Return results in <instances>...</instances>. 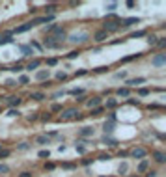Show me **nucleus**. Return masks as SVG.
Here are the masks:
<instances>
[{"mask_svg":"<svg viewBox=\"0 0 166 177\" xmlns=\"http://www.w3.org/2000/svg\"><path fill=\"white\" fill-rule=\"evenodd\" d=\"M129 155L133 157V159H146V155H148V151H146L144 147H134L129 151Z\"/></svg>","mask_w":166,"mask_h":177,"instance_id":"obj_5","label":"nucleus"},{"mask_svg":"<svg viewBox=\"0 0 166 177\" xmlns=\"http://www.w3.org/2000/svg\"><path fill=\"white\" fill-rule=\"evenodd\" d=\"M56 28H58V24H49V26H45V32H47V34H52Z\"/></svg>","mask_w":166,"mask_h":177,"instance_id":"obj_33","label":"nucleus"},{"mask_svg":"<svg viewBox=\"0 0 166 177\" xmlns=\"http://www.w3.org/2000/svg\"><path fill=\"white\" fill-rule=\"evenodd\" d=\"M103 112H105L103 106H97V108H93V110H92V116H101Z\"/></svg>","mask_w":166,"mask_h":177,"instance_id":"obj_31","label":"nucleus"},{"mask_svg":"<svg viewBox=\"0 0 166 177\" xmlns=\"http://www.w3.org/2000/svg\"><path fill=\"white\" fill-rule=\"evenodd\" d=\"M6 43H13V39H11V34H6V35H0V45H6Z\"/></svg>","mask_w":166,"mask_h":177,"instance_id":"obj_21","label":"nucleus"},{"mask_svg":"<svg viewBox=\"0 0 166 177\" xmlns=\"http://www.w3.org/2000/svg\"><path fill=\"white\" fill-rule=\"evenodd\" d=\"M11 155V151L9 149H0V159H6V157Z\"/></svg>","mask_w":166,"mask_h":177,"instance_id":"obj_39","label":"nucleus"},{"mask_svg":"<svg viewBox=\"0 0 166 177\" xmlns=\"http://www.w3.org/2000/svg\"><path fill=\"white\" fill-rule=\"evenodd\" d=\"M149 108H153V110H157V108H162V106H160V104H157V103H151V104H149Z\"/></svg>","mask_w":166,"mask_h":177,"instance_id":"obj_60","label":"nucleus"},{"mask_svg":"<svg viewBox=\"0 0 166 177\" xmlns=\"http://www.w3.org/2000/svg\"><path fill=\"white\" fill-rule=\"evenodd\" d=\"M142 82H146V78H144V77H138V78H131V80H127V88H133V86H138V84H142Z\"/></svg>","mask_w":166,"mask_h":177,"instance_id":"obj_16","label":"nucleus"},{"mask_svg":"<svg viewBox=\"0 0 166 177\" xmlns=\"http://www.w3.org/2000/svg\"><path fill=\"white\" fill-rule=\"evenodd\" d=\"M64 95H65V92H64V90H62V92H56V93L52 95V97H54V99H58V97H64Z\"/></svg>","mask_w":166,"mask_h":177,"instance_id":"obj_56","label":"nucleus"},{"mask_svg":"<svg viewBox=\"0 0 166 177\" xmlns=\"http://www.w3.org/2000/svg\"><path fill=\"white\" fill-rule=\"evenodd\" d=\"M41 119H43V121H49V119H51V116H49V114H43Z\"/></svg>","mask_w":166,"mask_h":177,"instance_id":"obj_62","label":"nucleus"},{"mask_svg":"<svg viewBox=\"0 0 166 177\" xmlns=\"http://www.w3.org/2000/svg\"><path fill=\"white\" fill-rule=\"evenodd\" d=\"M116 8H118V4H116V2H110V4H107V11H108V13H112Z\"/></svg>","mask_w":166,"mask_h":177,"instance_id":"obj_38","label":"nucleus"},{"mask_svg":"<svg viewBox=\"0 0 166 177\" xmlns=\"http://www.w3.org/2000/svg\"><path fill=\"white\" fill-rule=\"evenodd\" d=\"M127 103H129V104H133V106H138V104H140V101H138V99H129Z\"/></svg>","mask_w":166,"mask_h":177,"instance_id":"obj_53","label":"nucleus"},{"mask_svg":"<svg viewBox=\"0 0 166 177\" xmlns=\"http://www.w3.org/2000/svg\"><path fill=\"white\" fill-rule=\"evenodd\" d=\"M116 93H118V97H125V99H127L131 95V90L129 88H118V92H116Z\"/></svg>","mask_w":166,"mask_h":177,"instance_id":"obj_18","label":"nucleus"},{"mask_svg":"<svg viewBox=\"0 0 166 177\" xmlns=\"http://www.w3.org/2000/svg\"><path fill=\"white\" fill-rule=\"evenodd\" d=\"M19 49H21V52L24 54V56H32V54H34L32 47H28V45H21V47H19Z\"/></svg>","mask_w":166,"mask_h":177,"instance_id":"obj_19","label":"nucleus"},{"mask_svg":"<svg viewBox=\"0 0 166 177\" xmlns=\"http://www.w3.org/2000/svg\"><path fill=\"white\" fill-rule=\"evenodd\" d=\"M101 144H105V145H110V147H116V145H118V140H116V138H112V136H107V134H105L103 138H101Z\"/></svg>","mask_w":166,"mask_h":177,"instance_id":"obj_11","label":"nucleus"},{"mask_svg":"<svg viewBox=\"0 0 166 177\" xmlns=\"http://www.w3.org/2000/svg\"><path fill=\"white\" fill-rule=\"evenodd\" d=\"M82 116H80V112L77 108H65L62 110V116H60V119H64V121H67V119H80Z\"/></svg>","mask_w":166,"mask_h":177,"instance_id":"obj_1","label":"nucleus"},{"mask_svg":"<svg viewBox=\"0 0 166 177\" xmlns=\"http://www.w3.org/2000/svg\"><path fill=\"white\" fill-rule=\"evenodd\" d=\"M138 95H140V97H148V95H149V90H148V88H140V90H138Z\"/></svg>","mask_w":166,"mask_h":177,"instance_id":"obj_37","label":"nucleus"},{"mask_svg":"<svg viewBox=\"0 0 166 177\" xmlns=\"http://www.w3.org/2000/svg\"><path fill=\"white\" fill-rule=\"evenodd\" d=\"M19 114H21V112H19L17 108H11V110L8 112V116H9V118H15V116H19Z\"/></svg>","mask_w":166,"mask_h":177,"instance_id":"obj_47","label":"nucleus"},{"mask_svg":"<svg viewBox=\"0 0 166 177\" xmlns=\"http://www.w3.org/2000/svg\"><path fill=\"white\" fill-rule=\"evenodd\" d=\"M140 56H142V54H131V56H125V58H121V63H127V62H134V60H136V58H140Z\"/></svg>","mask_w":166,"mask_h":177,"instance_id":"obj_22","label":"nucleus"},{"mask_svg":"<svg viewBox=\"0 0 166 177\" xmlns=\"http://www.w3.org/2000/svg\"><path fill=\"white\" fill-rule=\"evenodd\" d=\"M37 155L41 157V159H49V157H51V151H49V149H43V151H39Z\"/></svg>","mask_w":166,"mask_h":177,"instance_id":"obj_35","label":"nucleus"},{"mask_svg":"<svg viewBox=\"0 0 166 177\" xmlns=\"http://www.w3.org/2000/svg\"><path fill=\"white\" fill-rule=\"evenodd\" d=\"M8 171H9V168L6 164H0V173H8Z\"/></svg>","mask_w":166,"mask_h":177,"instance_id":"obj_51","label":"nucleus"},{"mask_svg":"<svg viewBox=\"0 0 166 177\" xmlns=\"http://www.w3.org/2000/svg\"><path fill=\"white\" fill-rule=\"evenodd\" d=\"M39 63H41V60H34V62H30V63L26 65V69H28V71H32V69H37V67H39Z\"/></svg>","mask_w":166,"mask_h":177,"instance_id":"obj_24","label":"nucleus"},{"mask_svg":"<svg viewBox=\"0 0 166 177\" xmlns=\"http://www.w3.org/2000/svg\"><path fill=\"white\" fill-rule=\"evenodd\" d=\"M78 54H80L78 50H73V52H69V54H67V58H69V60H73V58H78Z\"/></svg>","mask_w":166,"mask_h":177,"instance_id":"obj_49","label":"nucleus"},{"mask_svg":"<svg viewBox=\"0 0 166 177\" xmlns=\"http://www.w3.org/2000/svg\"><path fill=\"white\" fill-rule=\"evenodd\" d=\"M144 35H146L144 30H138V32H133V34H131V37H134V39H136V37H144Z\"/></svg>","mask_w":166,"mask_h":177,"instance_id":"obj_36","label":"nucleus"},{"mask_svg":"<svg viewBox=\"0 0 166 177\" xmlns=\"http://www.w3.org/2000/svg\"><path fill=\"white\" fill-rule=\"evenodd\" d=\"M56 78H58V80H65V78H67V73H64V71H58V73H56Z\"/></svg>","mask_w":166,"mask_h":177,"instance_id":"obj_41","label":"nucleus"},{"mask_svg":"<svg viewBox=\"0 0 166 177\" xmlns=\"http://www.w3.org/2000/svg\"><path fill=\"white\" fill-rule=\"evenodd\" d=\"M157 47H159V49H164V47H166V37H159V39H157Z\"/></svg>","mask_w":166,"mask_h":177,"instance_id":"obj_32","label":"nucleus"},{"mask_svg":"<svg viewBox=\"0 0 166 177\" xmlns=\"http://www.w3.org/2000/svg\"><path fill=\"white\" fill-rule=\"evenodd\" d=\"M129 177H138V175H129Z\"/></svg>","mask_w":166,"mask_h":177,"instance_id":"obj_63","label":"nucleus"},{"mask_svg":"<svg viewBox=\"0 0 166 177\" xmlns=\"http://www.w3.org/2000/svg\"><path fill=\"white\" fill-rule=\"evenodd\" d=\"M153 159L157 160L159 164H164V162H166V155L162 153V151H155V153H153Z\"/></svg>","mask_w":166,"mask_h":177,"instance_id":"obj_15","label":"nucleus"},{"mask_svg":"<svg viewBox=\"0 0 166 177\" xmlns=\"http://www.w3.org/2000/svg\"><path fill=\"white\" fill-rule=\"evenodd\" d=\"M62 168H64V170H75L77 166L71 164V162H64V164H62Z\"/></svg>","mask_w":166,"mask_h":177,"instance_id":"obj_42","label":"nucleus"},{"mask_svg":"<svg viewBox=\"0 0 166 177\" xmlns=\"http://www.w3.org/2000/svg\"><path fill=\"white\" fill-rule=\"evenodd\" d=\"M140 19L138 17H129V19H121V23H119V28H129L133 26V24H138Z\"/></svg>","mask_w":166,"mask_h":177,"instance_id":"obj_6","label":"nucleus"},{"mask_svg":"<svg viewBox=\"0 0 166 177\" xmlns=\"http://www.w3.org/2000/svg\"><path fill=\"white\" fill-rule=\"evenodd\" d=\"M114 125H116V114H110L108 119L103 123V130H105V134H107V136L114 130Z\"/></svg>","mask_w":166,"mask_h":177,"instance_id":"obj_2","label":"nucleus"},{"mask_svg":"<svg viewBox=\"0 0 166 177\" xmlns=\"http://www.w3.org/2000/svg\"><path fill=\"white\" fill-rule=\"evenodd\" d=\"M19 82H21V84H28L30 78L26 77V75H21V77H19Z\"/></svg>","mask_w":166,"mask_h":177,"instance_id":"obj_46","label":"nucleus"},{"mask_svg":"<svg viewBox=\"0 0 166 177\" xmlns=\"http://www.w3.org/2000/svg\"><path fill=\"white\" fill-rule=\"evenodd\" d=\"M49 77H51V71L49 69H41L36 73V80H39V82H43V80H49Z\"/></svg>","mask_w":166,"mask_h":177,"instance_id":"obj_9","label":"nucleus"},{"mask_svg":"<svg viewBox=\"0 0 166 177\" xmlns=\"http://www.w3.org/2000/svg\"><path fill=\"white\" fill-rule=\"evenodd\" d=\"M146 177H157V171H153V170L148 171V175H146Z\"/></svg>","mask_w":166,"mask_h":177,"instance_id":"obj_61","label":"nucleus"},{"mask_svg":"<svg viewBox=\"0 0 166 177\" xmlns=\"http://www.w3.org/2000/svg\"><path fill=\"white\" fill-rule=\"evenodd\" d=\"M92 162H93V159H84L82 160V166H90Z\"/></svg>","mask_w":166,"mask_h":177,"instance_id":"obj_57","label":"nucleus"},{"mask_svg":"<svg viewBox=\"0 0 166 177\" xmlns=\"http://www.w3.org/2000/svg\"><path fill=\"white\" fill-rule=\"evenodd\" d=\"M119 159H125V157H129V151H119Z\"/></svg>","mask_w":166,"mask_h":177,"instance_id":"obj_58","label":"nucleus"},{"mask_svg":"<svg viewBox=\"0 0 166 177\" xmlns=\"http://www.w3.org/2000/svg\"><path fill=\"white\" fill-rule=\"evenodd\" d=\"M58 63V58H49L47 60V65H49V67H52V65H56Z\"/></svg>","mask_w":166,"mask_h":177,"instance_id":"obj_45","label":"nucleus"},{"mask_svg":"<svg viewBox=\"0 0 166 177\" xmlns=\"http://www.w3.org/2000/svg\"><path fill=\"white\" fill-rule=\"evenodd\" d=\"M157 39H159L157 35H153V34H151V35H148V39H146V41H148L149 47H153V45H157Z\"/></svg>","mask_w":166,"mask_h":177,"instance_id":"obj_25","label":"nucleus"},{"mask_svg":"<svg viewBox=\"0 0 166 177\" xmlns=\"http://www.w3.org/2000/svg\"><path fill=\"white\" fill-rule=\"evenodd\" d=\"M151 63H153V65H157V67L164 65V63H166V54H159V56H155Z\"/></svg>","mask_w":166,"mask_h":177,"instance_id":"obj_14","label":"nucleus"},{"mask_svg":"<svg viewBox=\"0 0 166 177\" xmlns=\"http://www.w3.org/2000/svg\"><path fill=\"white\" fill-rule=\"evenodd\" d=\"M69 93L75 95V97H82V95H84V90H82V88H73V90H69Z\"/></svg>","mask_w":166,"mask_h":177,"instance_id":"obj_23","label":"nucleus"},{"mask_svg":"<svg viewBox=\"0 0 166 177\" xmlns=\"http://www.w3.org/2000/svg\"><path fill=\"white\" fill-rule=\"evenodd\" d=\"M148 168H149V160L148 159H142V160H140V164H138V168H136V171H138V173H144V171H148Z\"/></svg>","mask_w":166,"mask_h":177,"instance_id":"obj_12","label":"nucleus"},{"mask_svg":"<svg viewBox=\"0 0 166 177\" xmlns=\"http://www.w3.org/2000/svg\"><path fill=\"white\" fill-rule=\"evenodd\" d=\"M54 168H56V164H54V162H47V164H45V170H49V171H52Z\"/></svg>","mask_w":166,"mask_h":177,"instance_id":"obj_50","label":"nucleus"},{"mask_svg":"<svg viewBox=\"0 0 166 177\" xmlns=\"http://www.w3.org/2000/svg\"><path fill=\"white\" fill-rule=\"evenodd\" d=\"M30 99H34V101H43V99H47V97H45L43 92H32V93H30Z\"/></svg>","mask_w":166,"mask_h":177,"instance_id":"obj_17","label":"nucleus"},{"mask_svg":"<svg viewBox=\"0 0 166 177\" xmlns=\"http://www.w3.org/2000/svg\"><path fill=\"white\" fill-rule=\"evenodd\" d=\"M107 39H108V32H105V30H97L93 34V41H97V43H103Z\"/></svg>","mask_w":166,"mask_h":177,"instance_id":"obj_7","label":"nucleus"},{"mask_svg":"<svg viewBox=\"0 0 166 177\" xmlns=\"http://www.w3.org/2000/svg\"><path fill=\"white\" fill-rule=\"evenodd\" d=\"M127 170H129L127 162H121V164H119V168H118V171H119V173H127Z\"/></svg>","mask_w":166,"mask_h":177,"instance_id":"obj_29","label":"nucleus"},{"mask_svg":"<svg viewBox=\"0 0 166 177\" xmlns=\"http://www.w3.org/2000/svg\"><path fill=\"white\" fill-rule=\"evenodd\" d=\"M19 177H32V171H21Z\"/></svg>","mask_w":166,"mask_h":177,"instance_id":"obj_55","label":"nucleus"},{"mask_svg":"<svg viewBox=\"0 0 166 177\" xmlns=\"http://www.w3.org/2000/svg\"><path fill=\"white\" fill-rule=\"evenodd\" d=\"M37 118H39L37 114H30V116H26V119H28V121H36Z\"/></svg>","mask_w":166,"mask_h":177,"instance_id":"obj_52","label":"nucleus"},{"mask_svg":"<svg viewBox=\"0 0 166 177\" xmlns=\"http://www.w3.org/2000/svg\"><path fill=\"white\" fill-rule=\"evenodd\" d=\"M23 103V99L21 97H17V95H11V97H8V104L11 106V108H15V106H19Z\"/></svg>","mask_w":166,"mask_h":177,"instance_id":"obj_13","label":"nucleus"},{"mask_svg":"<svg viewBox=\"0 0 166 177\" xmlns=\"http://www.w3.org/2000/svg\"><path fill=\"white\" fill-rule=\"evenodd\" d=\"M110 159H112V157H110L108 153H101L97 157V160H101V162H107V160H110Z\"/></svg>","mask_w":166,"mask_h":177,"instance_id":"obj_28","label":"nucleus"},{"mask_svg":"<svg viewBox=\"0 0 166 177\" xmlns=\"http://www.w3.org/2000/svg\"><path fill=\"white\" fill-rule=\"evenodd\" d=\"M93 71H95V73H105V71H108V65H101V67H95Z\"/></svg>","mask_w":166,"mask_h":177,"instance_id":"obj_44","label":"nucleus"},{"mask_svg":"<svg viewBox=\"0 0 166 177\" xmlns=\"http://www.w3.org/2000/svg\"><path fill=\"white\" fill-rule=\"evenodd\" d=\"M93 133H95L93 127H82V129L78 130V136H80V138H92Z\"/></svg>","mask_w":166,"mask_h":177,"instance_id":"obj_8","label":"nucleus"},{"mask_svg":"<svg viewBox=\"0 0 166 177\" xmlns=\"http://www.w3.org/2000/svg\"><path fill=\"white\" fill-rule=\"evenodd\" d=\"M86 106L90 110H93V108H97V106H101V97H92V99H88L86 101Z\"/></svg>","mask_w":166,"mask_h":177,"instance_id":"obj_10","label":"nucleus"},{"mask_svg":"<svg viewBox=\"0 0 166 177\" xmlns=\"http://www.w3.org/2000/svg\"><path fill=\"white\" fill-rule=\"evenodd\" d=\"M86 73H88V69H78V71H75V77H84Z\"/></svg>","mask_w":166,"mask_h":177,"instance_id":"obj_48","label":"nucleus"},{"mask_svg":"<svg viewBox=\"0 0 166 177\" xmlns=\"http://www.w3.org/2000/svg\"><path fill=\"white\" fill-rule=\"evenodd\" d=\"M51 112H62V104H58V103H54L51 106Z\"/></svg>","mask_w":166,"mask_h":177,"instance_id":"obj_40","label":"nucleus"},{"mask_svg":"<svg viewBox=\"0 0 166 177\" xmlns=\"http://www.w3.org/2000/svg\"><path fill=\"white\" fill-rule=\"evenodd\" d=\"M101 177H105V175H101Z\"/></svg>","mask_w":166,"mask_h":177,"instance_id":"obj_64","label":"nucleus"},{"mask_svg":"<svg viewBox=\"0 0 166 177\" xmlns=\"http://www.w3.org/2000/svg\"><path fill=\"white\" fill-rule=\"evenodd\" d=\"M127 77V73L125 71H119V73H116V78H125Z\"/></svg>","mask_w":166,"mask_h":177,"instance_id":"obj_54","label":"nucleus"},{"mask_svg":"<svg viewBox=\"0 0 166 177\" xmlns=\"http://www.w3.org/2000/svg\"><path fill=\"white\" fill-rule=\"evenodd\" d=\"M45 11H47L49 15H54V11H56V4H49V6L45 8Z\"/></svg>","mask_w":166,"mask_h":177,"instance_id":"obj_27","label":"nucleus"},{"mask_svg":"<svg viewBox=\"0 0 166 177\" xmlns=\"http://www.w3.org/2000/svg\"><path fill=\"white\" fill-rule=\"evenodd\" d=\"M9 71H13V73H19V71H23V65H21V63H15Z\"/></svg>","mask_w":166,"mask_h":177,"instance_id":"obj_43","label":"nucleus"},{"mask_svg":"<svg viewBox=\"0 0 166 177\" xmlns=\"http://www.w3.org/2000/svg\"><path fill=\"white\" fill-rule=\"evenodd\" d=\"M30 47H36V49H39V50H41L43 47H41V45H39V43H36V41H32V43H30Z\"/></svg>","mask_w":166,"mask_h":177,"instance_id":"obj_59","label":"nucleus"},{"mask_svg":"<svg viewBox=\"0 0 166 177\" xmlns=\"http://www.w3.org/2000/svg\"><path fill=\"white\" fill-rule=\"evenodd\" d=\"M36 24H34V21H28V23H24L23 26H17V28H13L9 34H23V32H28L30 28H34Z\"/></svg>","mask_w":166,"mask_h":177,"instance_id":"obj_4","label":"nucleus"},{"mask_svg":"<svg viewBox=\"0 0 166 177\" xmlns=\"http://www.w3.org/2000/svg\"><path fill=\"white\" fill-rule=\"evenodd\" d=\"M36 144H39V145H45V144H49V138H47V134H39V136H36Z\"/></svg>","mask_w":166,"mask_h":177,"instance_id":"obj_20","label":"nucleus"},{"mask_svg":"<svg viewBox=\"0 0 166 177\" xmlns=\"http://www.w3.org/2000/svg\"><path fill=\"white\" fill-rule=\"evenodd\" d=\"M90 39V35L86 32H78V34H71L69 35V41L71 43H86Z\"/></svg>","mask_w":166,"mask_h":177,"instance_id":"obj_3","label":"nucleus"},{"mask_svg":"<svg viewBox=\"0 0 166 177\" xmlns=\"http://www.w3.org/2000/svg\"><path fill=\"white\" fill-rule=\"evenodd\" d=\"M28 147H30V144H28V142H21V144L17 145V149H19V151H26Z\"/></svg>","mask_w":166,"mask_h":177,"instance_id":"obj_30","label":"nucleus"},{"mask_svg":"<svg viewBox=\"0 0 166 177\" xmlns=\"http://www.w3.org/2000/svg\"><path fill=\"white\" fill-rule=\"evenodd\" d=\"M75 149H77V153H80V155L86 153V147H84V145H80V144H75Z\"/></svg>","mask_w":166,"mask_h":177,"instance_id":"obj_34","label":"nucleus"},{"mask_svg":"<svg viewBox=\"0 0 166 177\" xmlns=\"http://www.w3.org/2000/svg\"><path fill=\"white\" fill-rule=\"evenodd\" d=\"M116 106H118V101H116V99H108L107 104H105L103 108H116Z\"/></svg>","mask_w":166,"mask_h":177,"instance_id":"obj_26","label":"nucleus"}]
</instances>
